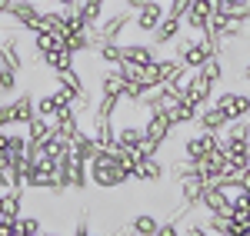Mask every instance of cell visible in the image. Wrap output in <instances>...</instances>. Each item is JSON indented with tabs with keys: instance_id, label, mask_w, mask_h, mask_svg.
<instances>
[{
	"instance_id": "obj_1",
	"label": "cell",
	"mask_w": 250,
	"mask_h": 236,
	"mask_svg": "<svg viewBox=\"0 0 250 236\" xmlns=\"http://www.w3.org/2000/svg\"><path fill=\"white\" fill-rule=\"evenodd\" d=\"M87 170H90V183H94L97 190H117V186L130 183V170L120 163V157L110 153V150H100V146L90 157Z\"/></svg>"
},
{
	"instance_id": "obj_2",
	"label": "cell",
	"mask_w": 250,
	"mask_h": 236,
	"mask_svg": "<svg viewBox=\"0 0 250 236\" xmlns=\"http://www.w3.org/2000/svg\"><path fill=\"white\" fill-rule=\"evenodd\" d=\"M20 30H0L3 37H0V67H10V70H23L27 67V57H23V40H20Z\"/></svg>"
},
{
	"instance_id": "obj_3",
	"label": "cell",
	"mask_w": 250,
	"mask_h": 236,
	"mask_svg": "<svg viewBox=\"0 0 250 236\" xmlns=\"http://www.w3.org/2000/svg\"><path fill=\"white\" fill-rule=\"evenodd\" d=\"M54 173H57V163L40 153V157L34 160L27 180H23V190H54Z\"/></svg>"
},
{
	"instance_id": "obj_4",
	"label": "cell",
	"mask_w": 250,
	"mask_h": 236,
	"mask_svg": "<svg viewBox=\"0 0 250 236\" xmlns=\"http://www.w3.org/2000/svg\"><path fill=\"white\" fill-rule=\"evenodd\" d=\"M220 133H210V130H200V133H193V137L184 140V146H180V153L184 157H190V160H200V157H207L213 146L220 143Z\"/></svg>"
},
{
	"instance_id": "obj_5",
	"label": "cell",
	"mask_w": 250,
	"mask_h": 236,
	"mask_svg": "<svg viewBox=\"0 0 250 236\" xmlns=\"http://www.w3.org/2000/svg\"><path fill=\"white\" fill-rule=\"evenodd\" d=\"M210 103H217V107L227 113V120H237V117H247L250 113V97L247 93H237V90H224V93H217Z\"/></svg>"
},
{
	"instance_id": "obj_6",
	"label": "cell",
	"mask_w": 250,
	"mask_h": 236,
	"mask_svg": "<svg viewBox=\"0 0 250 236\" xmlns=\"http://www.w3.org/2000/svg\"><path fill=\"white\" fill-rule=\"evenodd\" d=\"M164 177H167V163L160 160V153H157V157H140L134 163V180L137 183H160Z\"/></svg>"
},
{
	"instance_id": "obj_7",
	"label": "cell",
	"mask_w": 250,
	"mask_h": 236,
	"mask_svg": "<svg viewBox=\"0 0 250 236\" xmlns=\"http://www.w3.org/2000/svg\"><path fill=\"white\" fill-rule=\"evenodd\" d=\"M164 14H167V10H164L160 0H147L144 7L134 10V27L140 30V34H154V27L164 20Z\"/></svg>"
},
{
	"instance_id": "obj_8",
	"label": "cell",
	"mask_w": 250,
	"mask_h": 236,
	"mask_svg": "<svg viewBox=\"0 0 250 236\" xmlns=\"http://www.w3.org/2000/svg\"><path fill=\"white\" fill-rule=\"evenodd\" d=\"M7 17L14 20L17 27H23L27 34H30V30H37V23H40L37 0H14V7H10V14H7Z\"/></svg>"
},
{
	"instance_id": "obj_9",
	"label": "cell",
	"mask_w": 250,
	"mask_h": 236,
	"mask_svg": "<svg viewBox=\"0 0 250 236\" xmlns=\"http://www.w3.org/2000/svg\"><path fill=\"white\" fill-rule=\"evenodd\" d=\"M144 133L147 137L160 140V143H167L173 133V123L167 117V110H147V120H144Z\"/></svg>"
},
{
	"instance_id": "obj_10",
	"label": "cell",
	"mask_w": 250,
	"mask_h": 236,
	"mask_svg": "<svg viewBox=\"0 0 250 236\" xmlns=\"http://www.w3.org/2000/svg\"><path fill=\"white\" fill-rule=\"evenodd\" d=\"M213 87L217 83H210V80L204 77L200 70H193L190 83H187V93H184V100H190V103H197V107H207L213 100Z\"/></svg>"
},
{
	"instance_id": "obj_11",
	"label": "cell",
	"mask_w": 250,
	"mask_h": 236,
	"mask_svg": "<svg viewBox=\"0 0 250 236\" xmlns=\"http://www.w3.org/2000/svg\"><path fill=\"white\" fill-rule=\"evenodd\" d=\"M180 30H184V20L164 14V20L157 23L154 34H150V43H154V47H167V43H173V40H177V34H180Z\"/></svg>"
},
{
	"instance_id": "obj_12",
	"label": "cell",
	"mask_w": 250,
	"mask_h": 236,
	"mask_svg": "<svg viewBox=\"0 0 250 236\" xmlns=\"http://www.w3.org/2000/svg\"><path fill=\"white\" fill-rule=\"evenodd\" d=\"M197 127H200V130H210V133H224L227 113H224L217 103H207V107H200V113H197Z\"/></svg>"
},
{
	"instance_id": "obj_13",
	"label": "cell",
	"mask_w": 250,
	"mask_h": 236,
	"mask_svg": "<svg viewBox=\"0 0 250 236\" xmlns=\"http://www.w3.org/2000/svg\"><path fill=\"white\" fill-rule=\"evenodd\" d=\"M23 213V186H14V190H3V200H0V219L14 223V219Z\"/></svg>"
},
{
	"instance_id": "obj_14",
	"label": "cell",
	"mask_w": 250,
	"mask_h": 236,
	"mask_svg": "<svg viewBox=\"0 0 250 236\" xmlns=\"http://www.w3.org/2000/svg\"><path fill=\"white\" fill-rule=\"evenodd\" d=\"M97 87H100V93L124 97V87H127V80L120 77V70H117V67H107V63H104V70H100V77H97Z\"/></svg>"
},
{
	"instance_id": "obj_15",
	"label": "cell",
	"mask_w": 250,
	"mask_h": 236,
	"mask_svg": "<svg viewBox=\"0 0 250 236\" xmlns=\"http://www.w3.org/2000/svg\"><path fill=\"white\" fill-rule=\"evenodd\" d=\"M43 67L50 70V73H60V70H70L74 67V60H77V54L70 50V47H54L50 54H43Z\"/></svg>"
},
{
	"instance_id": "obj_16",
	"label": "cell",
	"mask_w": 250,
	"mask_h": 236,
	"mask_svg": "<svg viewBox=\"0 0 250 236\" xmlns=\"http://www.w3.org/2000/svg\"><path fill=\"white\" fill-rule=\"evenodd\" d=\"M177 183H180V203H184V206H200V193H204V186H207V183H204V180L197 177V173H193V177H184V180H177Z\"/></svg>"
},
{
	"instance_id": "obj_17",
	"label": "cell",
	"mask_w": 250,
	"mask_h": 236,
	"mask_svg": "<svg viewBox=\"0 0 250 236\" xmlns=\"http://www.w3.org/2000/svg\"><path fill=\"white\" fill-rule=\"evenodd\" d=\"M70 153H74L77 160H87V163H90V157L97 153V140H94V133H87V130L80 127L77 133L70 137Z\"/></svg>"
},
{
	"instance_id": "obj_18",
	"label": "cell",
	"mask_w": 250,
	"mask_h": 236,
	"mask_svg": "<svg viewBox=\"0 0 250 236\" xmlns=\"http://www.w3.org/2000/svg\"><path fill=\"white\" fill-rule=\"evenodd\" d=\"M34 113H37L34 93H30V90H27V93H17V100H14V127H27Z\"/></svg>"
},
{
	"instance_id": "obj_19",
	"label": "cell",
	"mask_w": 250,
	"mask_h": 236,
	"mask_svg": "<svg viewBox=\"0 0 250 236\" xmlns=\"http://www.w3.org/2000/svg\"><path fill=\"white\" fill-rule=\"evenodd\" d=\"M70 166H74V153L70 157L57 160V173H54V197H60V193H67V190H74V173H70Z\"/></svg>"
},
{
	"instance_id": "obj_20",
	"label": "cell",
	"mask_w": 250,
	"mask_h": 236,
	"mask_svg": "<svg viewBox=\"0 0 250 236\" xmlns=\"http://www.w3.org/2000/svg\"><path fill=\"white\" fill-rule=\"evenodd\" d=\"M40 150H43V157H50L54 163H57V160L70 157V140H67V137H60L57 130H54V133H50L47 140H40Z\"/></svg>"
},
{
	"instance_id": "obj_21",
	"label": "cell",
	"mask_w": 250,
	"mask_h": 236,
	"mask_svg": "<svg viewBox=\"0 0 250 236\" xmlns=\"http://www.w3.org/2000/svg\"><path fill=\"white\" fill-rule=\"evenodd\" d=\"M127 233H137V236H160V217H154V213H137V217L127 223Z\"/></svg>"
},
{
	"instance_id": "obj_22",
	"label": "cell",
	"mask_w": 250,
	"mask_h": 236,
	"mask_svg": "<svg viewBox=\"0 0 250 236\" xmlns=\"http://www.w3.org/2000/svg\"><path fill=\"white\" fill-rule=\"evenodd\" d=\"M197 113H200V107H197V103H190V100H184V97H180V103H177V107H170V110H167L173 130H177V127L193 123V120H197Z\"/></svg>"
},
{
	"instance_id": "obj_23",
	"label": "cell",
	"mask_w": 250,
	"mask_h": 236,
	"mask_svg": "<svg viewBox=\"0 0 250 236\" xmlns=\"http://www.w3.org/2000/svg\"><path fill=\"white\" fill-rule=\"evenodd\" d=\"M94 54L100 63H107V67H117L120 60H124V43L120 40H100L94 47Z\"/></svg>"
},
{
	"instance_id": "obj_24",
	"label": "cell",
	"mask_w": 250,
	"mask_h": 236,
	"mask_svg": "<svg viewBox=\"0 0 250 236\" xmlns=\"http://www.w3.org/2000/svg\"><path fill=\"white\" fill-rule=\"evenodd\" d=\"M34 34V54H37V60L43 57V54H50L54 47H63V37L60 34H54V30H30Z\"/></svg>"
},
{
	"instance_id": "obj_25",
	"label": "cell",
	"mask_w": 250,
	"mask_h": 236,
	"mask_svg": "<svg viewBox=\"0 0 250 236\" xmlns=\"http://www.w3.org/2000/svg\"><path fill=\"white\" fill-rule=\"evenodd\" d=\"M124 57L144 67V63L157 60V47H154V43H124Z\"/></svg>"
},
{
	"instance_id": "obj_26",
	"label": "cell",
	"mask_w": 250,
	"mask_h": 236,
	"mask_svg": "<svg viewBox=\"0 0 250 236\" xmlns=\"http://www.w3.org/2000/svg\"><path fill=\"white\" fill-rule=\"evenodd\" d=\"M23 133H27V140H47L50 133H54V120H47V117H40V113H34L30 117V123L23 127Z\"/></svg>"
},
{
	"instance_id": "obj_27",
	"label": "cell",
	"mask_w": 250,
	"mask_h": 236,
	"mask_svg": "<svg viewBox=\"0 0 250 236\" xmlns=\"http://www.w3.org/2000/svg\"><path fill=\"white\" fill-rule=\"evenodd\" d=\"M144 137V123H120L117 127V143L124 146V150H134L137 143Z\"/></svg>"
},
{
	"instance_id": "obj_28",
	"label": "cell",
	"mask_w": 250,
	"mask_h": 236,
	"mask_svg": "<svg viewBox=\"0 0 250 236\" xmlns=\"http://www.w3.org/2000/svg\"><path fill=\"white\" fill-rule=\"evenodd\" d=\"M94 140H97V146H100V150H110V146L117 143L114 120H100V123H94Z\"/></svg>"
},
{
	"instance_id": "obj_29",
	"label": "cell",
	"mask_w": 250,
	"mask_h": 236,
	"mask_svg": "<svg viewBox=\"0 0 250 236\" xmlns=\"http://www.w3.org/2000/svg\"><path fill=\"white\" fill-rule=\"evenodd\" d=\"M207 57H210L207 43H204V40H193V47L187 50V54H184V60H180V63H184V67H190V70H200Z\"/></svg>"
},
{
	"instance_id": "obj_30",
	"label": "cell",
	"mask_w": 250,
	"mask_h": 236,
	"mask_svg": "<svg viewBox=\"0 0 250 236\" xmlns=\"http://www.w3.org/2000/svg\"><path fill=\"white\" fill-rule=\"evenodd\" d=\"M107 3H110V0H77V10L83 14L87 23H100L104 10H107Z\"/></svg>"
},
{
	"instance_id": "obj_31",
	"label": "cell",
	"mask_w": 250,
	"mask_h": 236,
	"mask_svg": "<svg viewBox=\"0 0 250 236\" xmlns=\"http://www.w3.org/2000/svg\"><path fill=\"white\" fill-rule=\"evenodd\" d=\"M54 83L67 87V90H74V93L87 90V83H83V77H80V70H77V67H70V70H60V73H54Z\"/></svg>"
},
{
	"instance_id": "obj_32",
	"label": "cell",
	"mask_w": 250,
	"mask_h": 236,
	"mask_svg": "<svg viewBox=\"0 0 250 236\" xmlns=\"http://www.w3.org/2000/svg\"><path fill=\"white\" fill-rule=\"evenodd\" d=\"M224 140H250V120L247 117L227 120V127H224Z\"/></svg>"
},
{
	"instance_id": "obj_33",
	"label": "cell",
	"mask_w": 250,
	"mask_h": 236,
	"mask_svg": "<svg viewBox=\"0 0 250 236\" xmlns=\"http://www.w3.org/2000/svg\"><path fill=\"white\" fill-rule=\"evenodd\" d=\"M70 173H74V190H77V193H87V186H90V170H87V160H77V157H74Z\"/></svg>"
},
{
	"instance_id": "obj_34",
	"label": "cell",
	"mask_w": 250,
	"mask_h": 236,
	"mask_svg": "<svg viewBox=\"0 0 250 236\" xmlns=\"http://www.w3.org/2000/svg\"><path fill=\"white\" fill-rule=\"evenodd\" d=\"M43 230V223H40V217H23L20 213L17 219H14V236H34Z\"/></svg>"
},
{
	"instance_id": "obj_35",
	"label": "cell",
	"mask_w": 250,
	"mask_h": 236,
	"mask_svg": "<svg viewBox=\"0 0 250 236\" xmlns=\"http://www.w3.org/2000/svg\"><path fill=\"white\" fill-rule=\"evenodd\" d=\"M20 73L17 70H10V67H0V93H3V97H14V93H17L20 90Z\"/></svg>"
},
{
	"instance_id": "obj_36",
	"label": "cell",
	"mask_w": 250,
	"mask_h": 236,
	"mask_svg": "<svg viewBox=\"0 0 250 236\" xmlns=\"http://www.w3.org/2000/svg\"><path fill=\"white\" fill-rule=\"evenodd\" d=\"M137 150H140V157H157V153H160V150H164V143H160V140H154V137H147V133H144V137H140V143H137Z\"/></svg>"
},
{
	"instance_id": "obj_37",
	"label": "cell",
	"mask_w": 250,
	"mask_h": 236,
	"mask_svg": "<svg viewBox=\"0 0 250 236\" xmlns=\"http://www.w3.org/2000/svg\"><path fill=\"white\" fill-rule=\"evenodd\" d=\"M23 146H27V133H23V127L14 130V133H7V153H23Z\"/></svg>"
},
{
	"instance_id": "obj_38",
	"label": "cell",
	"mask_w": 250,
	"mask_h": 236,
	"mask_svg": "<svg viewBox=\"0 0 250 236\" xmlns=\"http://www.w3.org/2000/svg\"><path fill=\"white\" fill-rule=\"evenodd\" d=\"M37 113L47 120H54V113H57V100H54V93H47V97L37 100Z\"/></svg>"
},
{
	"instance_id": "obj_39",
	"label": "cell",
	"mask_w": 250,
	"mask_h": 236,
	"mask_svg": "<svg viewBox=\"0 0 250 236\" xmlns=\"http://www.w3.org/2000/svg\"><path fill=\"white\" fill-rule=\"evenodd\" d=\"M164 10H167L170 17H180V20H184V14L190 10V0H170V3H167Z\"/></svg>"
},
{
	"instance_id": "obj_40",
	"label": "cell",
	"mask_w": 250,
	"mask_h": 236,
	"mask_svg": "<svg viewBox=\"0 0 250 236\" xmlns=\"http://www.w3.org/2000/svg\"><path fill=\"white\" fill-rule=\"evenodd\" d=\"M14 127V103H0V130Z\"/></svg>"
},
{
	"instance_id": "obj_41",
	"label": "cell",
	"mask_w": 250,
	"mask_h": 236,
	"mask_svg": "<svg viewBox=\"0 0 250 236\" xmlns=\"http://www.w3.org/2000/svg\"><path fill=\"white\" fill-rule=\"evenodd\" d=\"M230 14L240 17V20H250V0H237V7H233Z\"/></svg>"
},
{
	"instance_id": "obj_42",
	"label": "cell",
	"mask_w": 250,
	"mask_h": 236,
	"mask_svg": "<svg viewBox=\"0 0 250 236\" xmlns=\"http://www.w3.org/2000/svg\"><path fill=\"white\" fill-rule=\"evenodd\" d=\"M87 219H90V213H80V219L74 223V233H90V223Z\"/></svg>"
},
{
	"instance_id": "obj_43",
	"label": "cell",
	"mask_w": 250,
	"mask_h": 236,
	"mask_svg": "<svg viewBox=\"0 0 250 236\" xmlns=\"http://www.w3.org/2000/svg\"><path fill=\"white\" fill-rule=\"evenodd\" d=\"M213 3H217L220 10H233V7H237V0H213Z\"/></svg>"
},
{
	"instance_id": "obj_44",
	"label": "cell",
	"mask_w": 250,
	"mask_h": 236,
	"mask_svg": "<svg viewBox=\"0 0 250 236\" xmlns=\"http://www.w3.org/2000/svg\"><path fill=\"white\" fill-rule=\"evenodd\" d=\"M10 7H14V0H0V17H7V14H10Z\"/></svg>"
},
{
	"instance_id": "obj_45",
	"label": "cell",
	"mask_w": 250,
	"mask_h": 236,
	"mask_svg": "<svg viewBox=\"0 0 250 236\" xmlns=\"http://www.w3.org/2000/svg\"><path fill=\"white\" fill-rule=\"evenodd\" d=\"M124 3H127V7H130V10H137V7H144V3H147V0H124Z\"/></svg>"
},
{
	"instance_id": "obj_46",
	"label": "cell",
	"mask_w": 250,
	"mask_h": 236,
	"mask_svg": "<svg viewBox=\"0 0 250 236\" xmlns=\"http://www.w3.org/2000/svg\"><path fill=\"white\" fill-rule=\"evenodd\" d=\"M240 77H244V80H247V83H250V60H247V63H244V70H240Z\"/></svg>"
},
{
	"instance_id": "obj_47",
	"label": "cell",
	"mask_w": 250,
	"mask_h": 236,
	"mask_svg": "<svg viewBox=\"0 0 250 236\" xmlns=\"http://www.w3.org/2000/svg\"><path fill=\"white\" fill-rule=\"evenodd\" d=\"M50 3H57V7H74L77 0H50Z\"/></svg>"
},
{
	"instance_id": "obj_48",
	"label": "cell",
	"mask_w": 250,
	"mask_h": 236,
	"mask_svg": "<svg viewBox=\"0 0 250 236\" xmlns=\"http://www.w3.org/2000/svg\"><path fill=\"white\" fill-rule=\"evenodd\" d=\"M0 150H7V130H0Z\"/></svg>"
}]
</instances>
